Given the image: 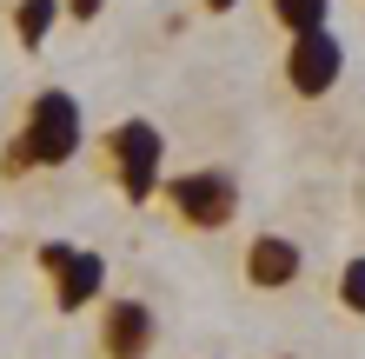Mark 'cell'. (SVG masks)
Segmentation results:
<instances>
[{
  "mask_svg": "<svg viewBox=\"0 0 365 359\" xmlns=\"http://www.w3.org/2000/svg\"><path fill=\"white\" fill-rule=\"evenodd\" d=\"M200 7H206V14H232L240 0H200Z\"/></svg>",
  "mask_w": 365,
  "mask_h": 359,
  "instance_id": "cell-12",
  "label": "cell"
},
{
  "mask_svg": "<svg viewBox=\"0 0 365 359\" xmlns=\"http://www.w3.org/2000/svg\"><path fill=\"white\" fill-rule=\"evenodd\" d=\"M100 160H106V173H113V186L133 206H146L160 193V166H166V133L153 120H120L113 133H106L100 146Z\"/></svg>",
  "mask_w": 365,
  "mask_h": 359,
  "instance_id": "cell-3",
  "label": "cell"
},
{
  "mask_svg": "<svg viewBox=\"0 0 365 359\" xmlns=\"http://www.w3.org/2000/svg\"><path fill=\"white\" fill-rule=\"evenodd\" d=\"M339 306L365 320V253H352V260L339 266Z\"/></svg>",
  "mask_w": 365,
  "mask_h": 359,
  "instance_id": "cell-10",
  "label": "cell"
},
{
  "mask_svg": "<svg viewBox=\"0 0 365 359\" xmlns=\"http://www.w3.org/2000/svg\"><path fill=\"white\" fill-rule=\"evenodd\" d=\"M240 273H246L252 293H292L306 280V246L292 233H252L240 246Z\"/></svg>",
  "mask_w": 365,
  "mask_h": 359,
  "instance_id": "cell-6",
  "label": "cell"
},
{
  "mask_svg": "<svg viewBox=\"0 0 365 359\" xmlns=\"http://www.w3.org/2000/svg\"><path fill=\"white\" fill-rule=\"evenodd\" d=\"M279 80H286L292 100H326V93H339V80H346V40H339L332 27L292 34L286 40V60H279Z\"/></svg>",
  "mask_w": 365,
  "mask_h": 359,
  "instance_id": "cell-4",
  "label": "cell"
},
{
  "mask_svg": "<svg viewBox=\"0 0 365 359\" xmlns=\"http://www.w3.org/2000/svg\"><path fill=\"white\" fill-rule=\"evenodd\" d=\"M60 7H67V14H73V20H93V14H100V7H106V0H60Z\"/></svg>",
  "mask_w": 365,
  "mask_h": 359,
  "instance_id": "cell-11",
  "label": "cell"
},
{
  "mask_svg": "<svg viewBox=\"0 0 365 359\" xmlns=\"http://www.w3.org/2000/svg\"><path fill=\"white\" fill-rule=\"evenodd\" d=\"M87 146V113L67 87H40L27 107H20L14 140L0 146V180H20V173H53V166L80 160Z\"/></svg>",
  "mask_w": 365,
  "mask_h": 359,
  "instance_id": "cell-1",
  "label": "cell"
},
{
  "mask_svg": "<svg viewBox=\"0 0 365 359\" xmlns=\"http://www.w3.org/2000/svg\"><path fill=\"white\" fill-rule=\"evenodd\" d=\"M166 213L192 233H226L240 220V180L226 166H186V173H160V193H153Z\"/></svg>",
  "mask_w": 365,
  "mask_h": 359,
  "instance_id": "cell-2",
  "label": "cell"
},
{
  "mask_svg": "<svg viewBox=\"0 0 365 359\" xmlns=\"http://www.w3.org/2000/svg\"><path fill=\"white\" fill-rule=\"evenodd\" d=\"M153 346H160V313L146 300L113 293L93 306V359H153Z\"/></svg>",
  "mask_w": 365,
  "mask_h": 359,
  "instance_id": "cell-5",
  "label": "cell"
},
{
  "mask_svg": "<svg viewBox=\"0 0 365 359\" xmlns=\"http://www.w3.org/2000/svg\"><path fill=\"white\" fill-rule=\"evenodd\" d=\"M266 20H272V27L279 34H312V27H326V20H332V0H266Z\"/></svg>",
  "mask_w": 365,
  "mask_h": 359,
  "instance_id": "cell-9",
  "label": "cell"
},
{
  "mask_svg": "<svg viewBox=\"0 0 365 359\" xmlns=\"http://www.w3.org/2000/svg\"><path fill=\"white\" fill-rule=\"evenodd\" d=\"M53 20H67L60 0H20V7H14V40H20V54H40V47H47Z\"/></svg>",
  "mask_w": 365,
  "mask_h": 359,
  "instance_id": "cell-8",
  "label": "cell"
},
{
  "mask_svg": "<svg viewBox=\"0 0 365 359\" xmlns=\"http://www.w3.org/2000/svg\"><path fill=\"white\" fill-rule=\"evenodd\" d=\"M272 359H299V353H272Z\"/></svg>",
  "mask_w": 365,
  "mask_h": 359,
  "instance_id": "cell-13",
  "label": "cell"
},
{
  "mask_svg": "<svg viewBox=\"0 0 365 359\" xmlns=\"http://www.w3.org/2000/svg\"><path fill=\"white\" fill-rule=\"evenodd\" d=\"M47 280H53V306H60V313H87V306L106 300V253L73 246L67 260L47 273Z\"/></svg>",
  "mask_w": 365,
  "mask_h": 359,
  "instance_id": "cell-7",
  "label": "cell"
}]
</instances>
